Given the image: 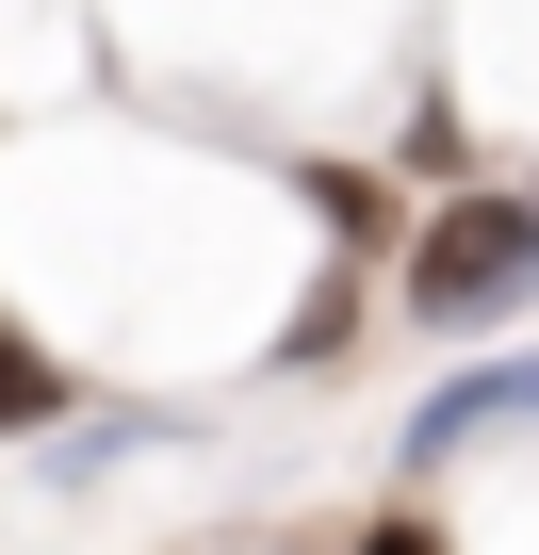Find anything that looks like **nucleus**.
I'll return each mask as SVG.
<instances>
[{"label": "nucleus", "instance_id": "obj_4", "mask_svg": "<svg viewBox=\"0 0 539 555\" xmlns=\"http://www.w3.org/2000/svg\"><path fill=\"white\" fill-rule=\"evenodd\" d=\"M360 555H441V539H425V522H376V539H360Z\"/></svg>", "mask_w": 539, "mask_h": 555}, {"label": "nucleus", "instance_id": "obj_2", "mask_svg": "<svg viewBox=\"0 0 539 555\" xmlns=\"http://www.w3.org/2000/svg\"><path fill=\"white\" fill-rule=\"evenodd\" d=\"M506 409H539V360H506V376H458V392H441L409 441H425V457H458V441H474V425H506Z\"/></svg>", "mask_w": 539, "mask_h": 555}, {"label": "nucleus", "instance_id": "obj_1", "mask_svg": "<svg viewBox=\"0 0 539 555\" xmlns=\"http://www.w3.org/2000/svg\"><path fill=\"white\" fill-rule=\"evenodd\" d=\"M409 295H425V327L523 311V295H539V196H474V212H441L425 261H409Z\"/></svg>", "mask_w": 539, "mask_h": 555}, {"label": "nucleus", "instance_id": "obj_3", "mask_svg": "<svg viewBox=\"0 0 539 555\" xmlns=\"http://www.w3.org/2000/svg\"><path fill=\"white\" fill-rule=\"evenodd\" d=\"M0 425H50V360H34L17 327H0Z\"/></svg>", "mask_w": 539, "mask_h": 555}]
</instances>
